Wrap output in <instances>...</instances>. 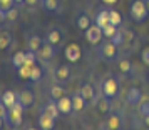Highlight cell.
<instances>
[{"mask_svg": "<svg viewBox=\"0 0 149 130\" xmlns=\"http://www.w3.org/2000/svg\"><path fill=\"white\" fill-rule=\"evenodd\" d=\"M17 17H19V10H17V8H8V10H5V19H7V20H15V19H17Z\"/></svg>", "mask_w": 149, "mask_h": 130, "instance_id": "d6a6232c", "label": "cell"}, {"mask_svg": "<svg viewBox=\"0 0 149 130\" xmlns=\"http://www.w3.org/2000/svg\"><path fill=\"white\" fill-rule=\"evenodd\" d=\"M95 107H97V110H99L101 113L109 112V100H107V97L104 95L102 98H97V100H95Z\"/></svg>", "mask_w": 149, "mask_h": 130, "instance_id": "2e32d148", "label": "cell"}, {"mask_svg": "<svg viewBox=\"0 0 149 130\" xmlns=\"http://www.w3.org/2000/svg\"><path fill=\"white\" fill-rule=\"evenodd\" d=\"M119 70H121L122 74H127V72H131V62H129L127 58L121 60V62H119Z\"/></svg>", "mask_w": 149, "mask_h": 130, "instance_id": "1f68e13d", "label": "cell"}, {"mask_svg": "<svg viewBox=\"0 0 149 130\" xmlns=\"http://www.w3.org/2000/svg\"><path fill=\"white\" fill-rule=\"evenodd\" d=\"M101 54L104 58H112L116 55V45L112 43V42H109V43H106L104 47L101 48Z\"/></svg>", "mask_w": 149, "mask_h": 130, "instance_id": "5bb4252c", "label": "cell"}, {"mask_svg": "<svg viewBox=\"0 0 149 130\" xmlns=\"http://www.w3.org/2000/svg\"><path fill=\"white\" fill-rule=\"evenodd\" d=\"M32 67L34 65H22V67H19V77L20 78H30V72H32Z\"/></svg>", "mask_w": 149, "mask_h": 130, "instance_id": "d4e9b609", "label": "cell"}, {"mask_svg": "<svg viewBox=\"0 0 149 130\" xmlns=\"http://www.w3.org/2000/svg\"><path fill=\"white\" fill-rule=\"evenodd\" d=\"M0 102H2V98H0Z\"/></svg>", "mask_w": 149, "mask_h": 130, "instance_id": "f6af8a7d", "label": "cell"}, {"mask_svg": "<svg viewBox=\"0 0 149 130\" xmlns=\"http://www.w3.org/2000/svg\"><path fill=\"white\" fill-rule=\"evenodd\" d=\"M57 107L61 110V113H70V112H74V109H72V98H69L65 95L57 98Z\"/></svg>", "mask_w": 149, "mask_h": 130, "instance_id": "ba28073f", "label": "cell"}, {"mask_svg": "<svg viewBox=\"0 0 149 130\" xmlns=\"http://www.w3.org/2000/svg\"><path fill=\"white\" fill-rule=\"evenodd\" d=\"M102 28L97 27V25H91V27L86 30V40L89 42V43H92V45H95V43H99L102 39Z\"/></svg>", "mask_w": 149, "mask_h": 130, "instance_id": "3957f363", "label": "cell"}, {"mask_svg": "<svg viewBox=\"0 0 149 130\" xmlns=\"http://www.w3.org/2000/svg\"><path fill=\"white\" fill-rule=\"evenodd\" d=\"M54 123H55V118L52 115H49L47 112H44L40 117H39V127L42 130H52L54 129Z\"/></svg>", "mask_w": 149, "mask_h": 130, "instance_id": "52a82bcc", "label": "cell"}, {"mask_svg": "<svg viewBox=\"0 0 149 130\" xmlns=\"http://www.w3.org/2000/svg\"><path fill=\"white\" fill-rule=\"evenodd\" d=\"M116 32H117V27H116V25H112V23H107L106 27L102 28V34L106 35L107 39H111V37L116 34Z\"/></svg>", "mask_w": 149, "mask_h": 130, "instance_id": "f546056e", "label": "cell"}, {"mask_svg": "<svg viewBox=\"0 0 149 130\" xmlns=\"http://www.w3.org/2000/svg\"><path fill=\"white\" fill-rule=\"evenodd\" d=\"M141 58H142V62L146 63V65H149V48H144L141 52Z\"/></svg>", "mask_w": 149, "mask_h": 130, "instance_id": "8d00e7d4", "label": "cell"}, {"mask_svg": "<svg viewBox=\"0 0 149 130\" xmlns=\"http://www.w3.org/2000/svg\"><path fill=\"white\" fill-rule=\"evenodd\" d=\"M102 2H104L106 5H116V3H117V0H102Z\"/></svg>", "mask_w": 149, "mask_h": 130, "instance_id": "74e56055", "label": "cell"}, {"mask_svg": "<svg viewBox=\"0 0 149 130\" xmlns=\"http://www.w3.org/2000/svg\"><path fill=\"white\" fill-rule=\"evenodd\" d=\"M12 2L14 0H0V8L5 12V10H8V8H12Z\"/></svg>", "mask_w": 149, "mask_h": 130, "instance_id": "d590c367", "label": "cell"}, {"mask_svg": "<svg viewBox=\"0 0 149 130\" xmlns=\"http://www.w3.org/2000/svg\"><path fill=\"white\" fill-rule=\"evenodd\" d=\"M109 19H111V23L116 25V27H119L121 22H122V17H121V14H119L117 10H109Z\"/></svg>", "mask_w": 149, "mask_h": 130, "instance_id": "ffe728a7", "label": "cell"}, {"mask_svg": "<svg viewBox=\"0 0 149 130\" xmlns=\"http://www.w3.org/2000/svg\"><path fill=\"white\" fill-rule=\"evenodd\" d=\"M2 122H3V118H2V117H0V129H2Z\"/></svg>", "mask_w": 149, "mask_h": 130, "instance_id": "b9f144b4", "label": "cell"}, {"mask_svg": "<svg viewBox=\"0 0 149 130\" xmlns=\"http://www.w3.org/2000/svg\"><path fill=\"white\" fill-rule=\"evenodd\" d=\"M77 27L81 28V30H87L91 27V19H89L87 15H81L77 19Z\"/></svg>", "mask_w": 149, "mask_h": 130, "instance_id": "603a6c76", "label": "cell"}, {"mask_svg": "<svg viewBox=\"0 0 149 130\" xmlns=\"http://www.w3.org/2000/svg\"><path fill=\"white\" fill-rule=\"evenodd\" d=\"M79 94H81L86 100H89V98L94 97V87H92V85H84V87L79 90Z\"/></svg>", "mask_w": 149, "mask_h": 130, "instance_id": "44dd1931", "label": "cell"}, {"mask_svg": "<svg viewBox=\"0 0 149 130\" xmlns=\"http://www.w3.org/2000/svg\"><path fill=\"white\" fill-rule=\"evenodd\" d=\"M102 94L107 98H112L117 94V82H116L114 78H107V80L102 82Z\"/></svg>", "mask_w": 149, "mask_h": 130, "instance_id": "5b68a950", "label": "cell"}, {"mask_svg": "<svg viewBox=\"0 0 149 130\" xmlns=\"http://www.w3.org/2000/svg\"><path fill=\"white\" fill-rule=\"evenodd\" d=\"M39 55H40L42 58H52V55H54V45L52 43L42 45L40 50H39Z\"/></svg>", "mask_w": 149, "mask_h": 130, "instance_id": "9a60e30c", "label": "cell"}, {"mask_svg": "<svg viewBox=\"0 0 149 130\" xmlns=\"http://www.w3.org/2000/svg\"><path fill=\"white\" fill-rule=\"evenodd\" d=\"M24 109H25V107H24L19 100H17V102L8 109V120L14 123V125H20V122H22V112H24Z\"/></svg>", "mask_w": 149, "mask_h": 130, "instance_id": "7a4b0ae2", "label": "cell"}, {"mask_svg": "<svg viewBox=\"0 0 149 130\" xmlns=\"http://www.w3.org/2000/svg\"><path fill=\"white\" fill-rule=\"evenodd\" d=\"M81 55H82V52H81V47L77 45V43H70L67 48H65V58H67L69 62H79V58H81Z\"/></svg>", "mask_w": 149, "mask_h": 130, "instance_id": "8992f818", "label": "cell"}, {"mask_svg": "<svg viewBox=\"0 0 149 130\" xmlns=\"http://www.w3.org/2000/svg\"><path fill=\"white\" fill-rule=\"evenodd\" d=\"M19 102L24 105V107H30L34 103V94L30 90H22L19 94Z\"/></svg>", "mask_w": 149, "mask_h": 130, "instance_id": "9c48e42d", "label": "cell"}, {"mask_svg": "<svg viewBox=\"0 0 149 130\" xmlns=\"http://www.w3.org/2000/svg\"><path fill=\"white\" fill-rule=\"evenodd\" d=\"M61 40H62V35H61V32H59L57 28H52V30L47 32V43L57 45V43H61Z\"/></svg>", "mask_w": 149, "mask_h": 130, "instance_id": "8fae6325", "label": "cell"}, {"mask_svg": "<svg viewBox=\"0 0 149 130\" xmlns=\"http://www.w3.org/2000/svg\"><path fill=\"white\" fill-rule=\"evenodd\" d=\"M42 3H44V8L49 10V12H54V10H57V7H59V2H57V0H44Z\"/></svg>", "mask_w": 149, "mask_h": 130, "instance_id": "83f0119b", "label": "cell"}, {"mask_svg": "<svg viewBox=\"0 0 149 130\" xmlns=\"http://www.w3.org/2000/svg\"><path fill=\"white\" fill-rule=\"evenodd\" d=\"M129 14L132 17V20L134 22H142L146 17H148L149 10L146 7V3H144V0H136L131 3V8H129Z\"/></svg>", "mask_w": 149, "mask_h": 130, "instance_id": "6da1fadb", "label": "cell"}, {"mask_svg": "<svg viewBox=\"0 0 149 130\" xmlns=\"http://www.w3.org/2000/svg\"><path fill=\"white\" fill-rule=\"evenodd\" d=\"M34 62H35V52L34 50L25 52V65H34Z\"/></svg>", "mask_w": 149, "mask_h": 130, "instance_id": "836d02e7", "label": "cell"}, {"mask_svg": "<svg viewBox=\"0 0 149 130\" xmlns=\"http://www.w3.org/2000/svg\"><path fill=\"white\" fill-rule=\"evenodd\" d=\"M142 94L141 90L137 89V87H131V89L127 90V94H126V102L129 103V105H137V103L142 102Z\"/></svg>", "mask_w": 149, "mask_h": 130, "instance_id": "277c9868", "label": "cell"}, {"mask_svg": "<svg viewBox=\"0 0 149 130\" xmlns=\"http://www.w3.org/2000/svg\"><path fill=\"white\" fill-rule=\"evenodd\" d=\"M42 77V69L40 67H32V72H30V80H34V82H37V80H40Z\"/></svg>", "mask_w": 149, "mask_h": 130, "instance_id": "4dcf8cb0", "label": "cell"}, {"mask_svg": "<svg viewBox=\"0 0 149 130\" xmlns=\"http://www.w3.org/2000/svg\"><path fill=\"white\" fill-rule=\"evenodd\" d=\"M84 105H86V98L81 94H75L72 97V109H74V112H81L84 109Z\"/></svg>", "mask_w": 149, "mask_h": 130, "instance_id": "4fadbf2b", "label": "cell"}, {"mask_svg": "<svg viewBox=\"0 0 149 130\" xmlns=\"http://www.w3.org/2000/svg\"><path fill=\"white\" fill-rule=\"evenodd\" d=\"M0 98H2V102L5 103V105H7L8 109H10V107H12V105H14V103L17 102V100H19V97L15 95V94L12 92V90H7V92H5L3 95L0 97Z\"/></svg>", "mask_w": 149, "mask_h": 130, "instance_id": "7c38bea8", "label": "cell"}, {"mask_svg": "<svg viewBox=\"0 0 149 130\" xmlns=\"http://www.w3.org/2000/svg\"><path fill=\"white\" fill-rule=\"evenodd\" d=\"M119 125H121V120L117 115H111L107 118V127L111 130H119Z\"/></svg>", "mask_w": 149, "mask_h": 130, "instance_id": "484cf974", "label": "cell"}, {"mask_svg": "<svg viewBox=\"0 0 149 130\" xmlns=\"http://www.w3.org/2000/svg\"><path fill=\"white\" fill-rule=\"evenodd\" d=\"M111 42L114 43L116 47H117V45H122V43H124V32L117 30V32H116V34L111 37Z\"/></svg>", "mask_w": 149, "mask_h": 130, "instance_id": "4316f807", "label": "cell"}, {"mask_svg": "<svg viewBox=\"0 0 149 130\" xmlns=\"http://www.w3.org/2000/svg\"><path fill=\"white\" fill-rule=\"evenodd\" d=\"M144 122H146V125L149 127V115H146V117H144Z\"/></svg>", "mask_w": 149, "mask_h": 130, "instance_id": "ab89813d", "label": "cell"}, {"mask_svg": "<svg viewBox=\"0 0 149 130\" xmlns=\"http://www.w3.org/2000/svg\"><path fill=\"white\" fill-rule=\"evenodd\" d=\"M25 2H27L29 5H35L37 3V0H25Z\"/></svg>", "mask_w": 149, "mask_h": 130, "instance_id": "f35d334b", "label": "cell"}, {"mask_svg": "<svg viewBox=\"0 0 149 130\" xmlns=\"http://www.w3.org/2000/svg\"><path fill=\"white\" fill-rule=\"evenodd\" d=\"M29 45H30V50H34V52L40 50V47H42V40H40V37H37V35L30 37V40H29Z\"/></svg>", "mask_w": 149, "mask_h": 130, "instance_id": "cb8c5ba5", "label": "cell"}, {"mask_svg": "<svg viewBox=\"0 0 149 130\" xmlns=\"http://www.w3.org/2000/svg\"><path fill=\"white\" fill-rule=\"evenodd\" d=\"M15 3H20V2H24V0H14Z\"/></svg>", "mask_w": 149, "mask_h": 130, "instance_id": "7bdbcfd3", "label": "cell"}, {"mask_svg": "<svg viewBox=\"0 0 149 130\" xmlns=\"http://www.w3.org/2000/svg\"><path fill=\"white\" fill-rule=\"evenodd\" d=\"M139 112H141V115H142V117L149 115V100H148V98H146V102H142V103H141V107H139Z\"/></svg>", "mask_w": 149, "mask_h": 130, "instance_id": "e575fe53", "label": "cell"}, {"mask_svg": "<svg viewBox=\"0 0 149 130\" xmlns=\"http://www.w3.org/2000/svg\"><path fill=\"white\" fill-rule=\"evenodd\" d=\"M50 94H52V98H55V100L65 95V92H64V89H62L61 85H54V87H52V90H50Z\"/></svg>", "mask_w": 149, "mask_h": 130, "instance_id": "f1b7e54d", "label": "cell"}, {"mask_svg": "<svg viewBox=\"0 0 149 130\" xmlns=\"http://www.w3.org/2000/svg\"><path fill=\"white\" fill-rule=\"evenodd\" d=\"M45 112H47L49 115H52L54 118H57V117L61 115V110H59V107H57V100H52V102L47 105V109H45Z\"/></svg>", "mask_w": 149, "mask_h": 130, "instance_id": "ac0fdd59", "label": "cell"}, {"mask_svg": "<svg viewBox=\"0 0 149 130\" xmlns=\"http://www.w3.org/2000/svg\"><path fill=\"white\" fill-rule=\"evenodd\" d=\"M55 77H57V80H61V82L67 80L69 77H70V69H69V67H59L57 72H55Z\"/></svg>", "mask_w": 149, "mask_h": 130, "instance_id": "e0dca14e", "label": "cell"}, {"mask_svg": "<svg viewBox=\"0 0 149 130\" xmlns=\"http://www.w3.org/2000/svg\"><path fill=\"white\" fill-rule=\"evenodd\" d=\"M27 130H37V129H27Z\"/></svg>", "mask_w": 149, "mask_h": 130, "instance_id": "ee69618b", "label": "cell"}, {"mask_svg": "<svg viewBox=\"0 0 149 130\" xmlns=\"http://www.w3.org/2000/svg\"><path fill=\"white\" fill-rule=\"evenodd\" d=\"M12 63H14L17 69L22 67V65L25 63V52H17V54L14 55V58H12Z\"/></svg>", "mask_w": 149, "mask_h": 130, "instance_id": "7402d4cb", "label": "cell"}, {"mask_svg": "<svg viewBox=\"0 0 149 130\" xmlns=\"http://www.w3.org/2000/svg\"><path fill=\"white\" fill-rule=\"evenodd\" d=\"M144 3H146V7H148V10H149V0H144Z\"/></svg>", "mask_w": 149, "mask_h": 130, "instance_id": "60d3db41", "label": "cell"}, {"mask_svg": "<svg viewBox=\"0 0 149 130\" xmlns=\"http://www.w3.org/2000/svg\"><path fill=\"white\" fill-rule=\"evenodd\" d=\"M107 23H111L109 12H107V10H101V12L97 14V17H95V25H97V27H101V28H104Z\"/></svg>", "mask_w": 149, "mask_h": 130, "instance_id": "30bf717a", "label": "cell"}, {"mask_svg": "<svg viewBox=\"0 0 149 130\" xmlns=\"http://www.w3.org/2000/svg\"><path fill=\"white\" fill-rule=\"evenodd\" d=\"M12 43V37L8 32H3V34H0V50H5Z\"/></svg>", "mask_w": 149, "mask_h": 130, "instance_id": "d6986e66", "label": "cell"}]
</instances>
